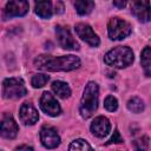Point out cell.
Wrapping results in <instances>:
<instances>
[{
	"instance_id": "6da1fadb",
	"label": "cell",
	"mask_w": 151,
	"mask_h": 151,
	"mask_svg": "<svg viewBox=\"0 0 151 151\" xmlns=\"http://www.w3.org/2000/svg\"><path fill=\"white\" fill-rule=\"evenodd\" d=\"M34 66L42 71H72L80 66V59L72 54L61 57L41 54L34 59Z\"/></svg>"
},
{
	"instance_id": "7a4b0ae2",
	"label": "cell",
	"mask_w": 151,
	"mask_h": 151,
	"mask_svg": "<svg viewBox=\"0 0 151 151\" xmlns=\"http://www.w3.org/2000/svg\"><path fill=\"white\" fill-rule=\"evenodd\" d=\"M98 97H99V88L98 85L93 81L87 83L84 88L81 99H80V114L83 118H90L98 107Z\"/></svg>"
},
{
	"instance_id": "3957f363",
	"label": "cell",
	"mask_w": 151,
	"mask_h": 151,
	"mask_svg": "<svg viewBox=\"0 0 151 151\" xmlns=\"http://www.w3.org/2000/svg\"><path fill=\"white\" fill-rule=\"evenodd\" d=\"M104 61L116 68H124L132 64L133 61V52L130 47L126 46H117L110 50L104 55Z\"/></svg>"
},
{
	"instance_id": "277c9868",
	"label": "cell",
	"mask_w": 151,
	"mask_h": 151,
	"mask_svg": "<svg viewBox=\"0 0 151 151\" xmlns=\"http://www.w3.org/2000/svg\"><path fill=\"white\" fill-rule=\"evenodd\" d=\"M27 93L25 83L20 78H7L2 83V94L7 99L21 98Z\"/></svg>"
},
{
	"instance_id": "5b68a950",
	"label": "cell",
	"mask_w": 151,
	"mask_h": 151,
	"mask_svg": "<svg viewBox=\"0 0 151 151\" xmlns=\"http://www.w3.org/2000/svg\"><path fill=\"white\" fill-rule=\"evenodd\" d=\"M107 33L111 40H122L130 35L131 26L127 21L123 19L112 18L107 24Z\"/></svg>"
},
{
	"instance_id": "8992f818",
	"label": "cell",
	"mask_w": 151,
	"mask_h": 151,
	"mask_svg": "<svg viewBox=\"0 0 151 151\" xmlns=\"http://www.w3.org/2000/svg\"><path fill=\"white\" fill-rule=\"evenodd\" d=\"M28 12V1L27 0H9L4 8V20L22 17Z\"/></svg>"
},
{
	"instance_id": "52a82bcc",
	"label": "cell",
	"mask_w": 151,
	"mask_h": 151,
	"mask_svg": "<svg viewBox=\"0 0 151 151\" xmlns=\"http://www.w3.org/2000/svg\"><path fill=\"white\" fill-rule=\"evenodd\" d=\"M40 107L46 114H48L51 117H57L61 112L59 103L57 101V99L50 92H44L41 94V97H40Z\"/></svg>"
},
{
	"instance_id": "ba28073f",
	"label": "cell",
	"mask_w": 151,
	"mask_h": 151,
	"mask_svg": "<svg viewBox=\"0 0 151 151\" xmlns=\"http://www.w3.org/2000/svg\"><path fill=\"white\" fill-rule=\"evenodd\" d=\"M55 34H57L58 42L63 48H65V50H79V44L74 40V38L72 37L68 28L63 27V26H57L55 27Z\"/></svg>"
},
{
	"instance_id": "9c48e42d",
	"label": "cell",
	"mask_w": 151,
	"mask_h": 151,
	"mask_svg": "<svg viewBox=\"0 0 151 151\" xmlns=\"http://www.w3.org/2000/svg\"><path fill=\"white\" fill-rule=\"evenodd\" d=\"M131 12L142 22H147L151 19L149 0H133L131 6Z\"/></svg>"
},
{
	"instance_id": "30bf717a",
	"label": "cell",
	"mask_w": 151,
	"mask_h": 151,
	"mask_svg": "<svg viewBox=\"0 0 151 151\" xmlns=\"http://www.w3.org/2000/svg\"><path fill=\"white\" fill-rule=\"evenodd\" d=\"M76 33L78 34V37L84 40L85 42H87L90 46H93V47H97L99 45V38L98 35L94 33V31L92 29L91 26L86 25V24H77L76 27Z\"/></svg>"
},
{
	"instance_id": "8fae6325",
	"label": "cell",
	"mask_w": 151,
	"mask_h": 151,
	"mask_svg": "<svg viewBox=\"0 0 151 151\" xmlns=\"http://www.w3.org/2000/svg\"><path fill=\"white\" fill-rule=\"evenodd\" d=\"M40 139L45 147L54 149L60 144V137L57 131L51 126H44L40 130Z\"/></svg>"
},
{
	"instance_id": "7c38bea8",
	"label": "cell",
	"mask_w": 151,
	"mask_h": 151,
	"mask_svg": "<svg viewBox=\"0 0 151 151\" xmlns=\"http://www.w3.org/2000/svg\"><path fill=\"white\" fill-rule=\"evenodd\" d=\"M19 132L18 124L13 119L11 114H4L2 120H1V136L7 139H13L17 137Z\"/></svg>"
},
{
	"instance_id": "4fadbf2b",
	"label": "cell",
	"mask_w": 151,
	"mask_h": 151,
	"mask_svg": "<svg viewBox=\"0 0 151 151\" xmlns=\"http://www.w3.org/2000/svg\"><path fill=\"white\" fill-rule=\"evenodd\" d=\"M19 116H20L21 122L25 125H33L39 119V113L31 103H24L20 106Z\"/></svg>"
},
{
	"instance_id": "5bb4252c",
	"label": "cell",
	"mask_w": 151,
	"mask_h": 151,
	"mask_svg": "<svg viewBox=\"0 0 151 151\" xmlns=\"http://www.w3.org/2000/svg\"><path fill=\"white\" fill-rule=\"evenodd\" d=\"M110 130H111L110 120L103 116L94 118V120L91 124V132L98 138H104L105 136H107Z\"/></svg>"
},
{
	"instance_id": "9a60e30c",
	"label": "cell",
	"mask_w": 151,
	"mask_h": 151,
	"mask_svg": "<svg viewBox=\"0 0 151 151\" xmlns=\"http://www.w3.org/2000/svg\"><path fill=\"white\" fill-rule=\"evenodd\" d=\"M35 13L42 19H50L52 17V1L51 0H34Z\"/></svg>"
},
{
	"instance_id": "2e32d148",
	"label": "cell",
	"mask_w": 151,
	"mask_h": 151,
	"mask_svg": "<svg viewBox=\"0 0 151 151\" xmlns=\"http://www.w3.org/2000/svg\"><path fill=\"white\" fill-rule=\"evenodd\" d=\"M72 2L79 15H87L94 8L93 0H72Z\"/></svg>"
},
{
	"instance_id": "e0dca14e",
	"label": "cell",
	"mask_w": 151,
	"mask_h": 151,
	"mask_svg": "<svg viewBox=\"0 0 151 151\" xmlns=\"http://www.w3.org/2000/svg\"><path fill=\"white\" fill-rule=\"evenodd\" d=\"M52 90H53V92L58 97H60L63 99H66V98H68L71 96V88H70V86L66 83L60 81V80H55V81L52 83Z\"/></svg>"
},
{
	"instance_id": "ac0fdd59",
	"label": "cell",
	"mask_w": 151,
	"mask_h": 151,
	"mask_svg": "<svg viewBox=\"0 0 151 151\" xmlns=\"http://www.w3.org/2000/svg\"><path fill=\"white\" fill-rule=\"evenodd\" d=\"M140 64L146 77H151V47L146 46L140 54Z\"/></svg>"
},
{
	"instance_id": "d6986e66",
	"label": "cell",
	"mask_w": 151,
	"mask_h": 151,
	"mask_svg": "<svg viewBox=\"0 0 151 151\" xmlns=\"http://www.w3.org/2000/svg\"><path fill=\"white\" fill-rule=\"evenodd\" d=\"M127 109L133 113H140L144 110V103L138 97H132L127 101Z\"/></svg>"
},
{
	"instance_id": "ffe728a7",
	"label": "cell",
	"mask_w": 151,
	"mask_h": 151,
	"mask_svg": "<svg viewBox=\"0 0 151 151\" xmlns=\"http://www.w3.org/2000/svg\"><path fill=\"white\" fill-rule=\"evenodd\" d=\"M50 77L47 74H44V73H38V74H34L32 77V80H31V84L34 88H40L42 86H45V84L48 81Z\"/></svg>"
},
{
	"instance_id": "44dd1931",
	"label": "cell",
	"mask_w": 151,
	"mask_h": 151,
	"mask_svg": "<svg viewBox=\"0 0 151 151\" xmlns=\"http://www.w3.org/2000/svg\"><path fill=\"white\" fill-rule=\"evenodd\" d=\"M92 146L84 139H76L73 140L70 146H68V150H76V151H83V150H91Z\"/></svg>"
},
{
	"instance_id": "7402d4cb",
	"label": "cell",
	"mask_w": 151,
	"mask_h": 151,
	"mask_svg": "<svg viewBox=\"0 0 151 151\" xmlns=\"http://www.w3.org/2000/svg\"><path fill=\"white\" fill-rule=\"evenodd\" d=\"M104 107L110 112H114L118 109V100L113 96H107L104 100Z\"/></svg>"
},
{
	"instance_id": "603a6c76",
	"label": "cell",
	"mask_w": 151,
	"mask_h": 151,
	"mask_svg": "<svg viewBox=\"0 0 151 151\" xmlns=\"http://www.w3.org/2000/svg\"><path fill=\"white\" fill-rule=\"evenodd\" d=\"M122 142H123V139H122V137H120V134H119L118 130H116V131L113 132L112 137L109 139L107 144H112V143H122Z\"/></svg>"
},
{
	"instance_id": "cb8c5ba5",
	"label": "cell",
	"mask_w": 151,
	"mask_h": 151,
	"mask_svg": "<svg viewBox=\"0 0 151 151\" xmlns=\"http://www.w3.org/2000/svg\"><path fill=\"white\" fill-rule=\"evenodd\" d=\"M145 142H147V138H146V137H143V138L136 140V146H137V149H142V150H143V149H146V146L143 145V143H145Z\"/></svg>"
},
{
	"instance_id": "d4e9b609",
	"label": "cell",
	"mask_w": 151,
	"mask_h": 151,
	"mask_svg": "<svg viewBox=\"0 0 151 151\" xmlns=\"http://www.w3.org/2000/svg\"><path fill=\"white\" fill-rule=\"evenodd\" d=\"M127 4V0H113V5L117 8H124Z\"/></svg>"
},
{
	"instance_id": "484cf974",
	"label": "cell",
	"mask_w": 151,
	"mask_h": 151,
	"mask_svg": "<svg viewBox=\"0 0 151 151\" xmlns=\"http://www.w3.org/2000/svg\"><path fill=\"white\" fill-rule=\"evenodd\" d=\"M15 150H33V147H31L28 145H21V146H18Z\"/></svg>"
}]
</instances>
